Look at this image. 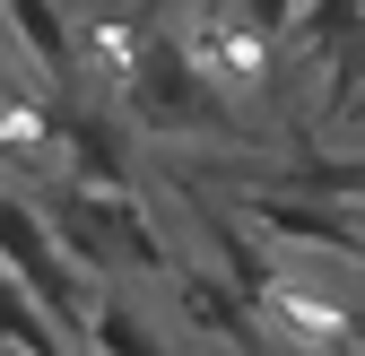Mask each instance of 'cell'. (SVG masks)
<instances>
[{
    "label": "cell",
    "instance_id": "obj_1",
    "mask_svg": "<svg viewBox=\"0 0 365 356\" xmlns=\"http://www.w3.org/2000/svg\"><path fill=\"white\" fill-rule=\"evenodd\" d=\"M35 217H43V235L61 244V261H70L87 287H96V278H130V270H148V278H165V270H174V252L157 244L140 192H78V183H43Z\"/></svg>",
    "mask_w": 365,
    "mask_h": 356
},
{
    "label": "cell",
    "instance_id": "obj_2",
    "mask_svg": "<svg viewBox=\"0 0 365 356\" xmlns=\"http://www.w3.org/2000/svg\"><path fill=\"white\" fill-rule=\"evenodd\" d=\"M113 105L130 130H148V140H235V113L226 96L182 61V43L165 26H148V43L130 53V70L113 78Z\"/></svg>",
    "mask_w": 365,
    "mask_h": 356
},
{
    "label": "cell",
    "instance_id": "obj_3",
    "mask_svg": "<svg viewBox=\"0 0 365 356\" xmlns=\"http://www.w3.org/2000/svg\"><path fill=\"white\" fill-rule=\"evenodd\" d=\"M0 270L35 295V313H53V330H61V322L78 330L87 304H96V287H87L70 261H61V244L43 235V217H35L26 192H0Z\"/></svg>",
    "mask_w": 365,
    "mask_h": 356
},
{
    "label": "cell",
    "instance_id": "obj_4",
    "mask_svg": "<svg viewBox=\"0 0 365 356\" xmlns=\"http://www.w3.org/2000/svg\"><path fill=\"white\" fill-rule=\"evenodd\" d=\"M0 18H9L26 70L53 87V96H70V9L61 0H0Z\"/></svg>",
    "mask_w": 365,
    "mask_h": 356
}]
</instances>
